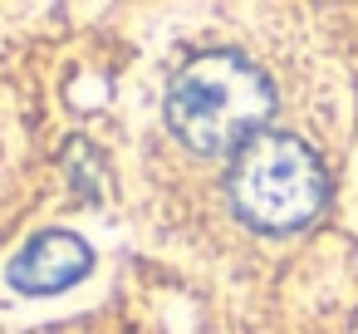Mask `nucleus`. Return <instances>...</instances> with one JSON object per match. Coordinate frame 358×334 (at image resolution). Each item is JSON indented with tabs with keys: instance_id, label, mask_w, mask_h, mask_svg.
<instances>
[{
	"instance_id": "f257e3e1",
	"label": "nucleus",
	"mask_w": 358,
	"mask_h": 334,
	"mask_svg": "<svg viewBox=\"0 0 358 334\" xmlns=\"http://www.w3.org/2000/svg\"><path fill=\"white\" fill-rule=\"evenodd\" d=\"M275 109L270 79L241 55H196L167 84V123L196 153H241L265 133Z\"/></svg>"
},
{
	"instance_id": "f03ea898",
	"label": "nucleus",
	"mask_w": 358,
	"mask_h": 334,
	"mask_svg": "<svg viewBox=\"0 0 358 334\" xmlns=\"http://www.w3.org/2000/svg\"><path fill=\"white\" fill-rule=\"evenodd\" d=\"M324 167L289 133L250 138L231 162V202L260 231H299L324 207Z\"/></svg>"
},
{
	"instance_id": "7ed1b4c3",
	"label": "nucleus",
	"mask_w": 358,
	"mask_h": 334,
	"mask_svg": "<svg viewBox=\"0 0 358 334\" xmlns=\"http://www.w3.org/2000/svg\"><path fill=\"white\" fill-rule=\"evenodd\" d=\"M94 256L74 231H45L10 260V285L20 295H59L89 275Z\"/></svg>"
}]
</instances>
